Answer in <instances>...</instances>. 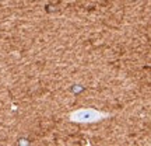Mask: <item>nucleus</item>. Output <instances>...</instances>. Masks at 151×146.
<instances>
[{
	"label": "nucleus",
	"instance_id": "f257e3e1",
	"mask_svg": "<svg viewBox=\"0 0 151 146\" xmlns=\"http://www.w3.org/2000/svg\"><path fill=\"white\" fill-rule=\"evenodd\" d=\"M104 115L99 111L94 108H81L77 111H73L70 114V121L71 122H77V124H90V122H95L98 119H101Z\"/></svg>",
	"mask_w": 151,
	"mask_h": 146
}]
</instances>
